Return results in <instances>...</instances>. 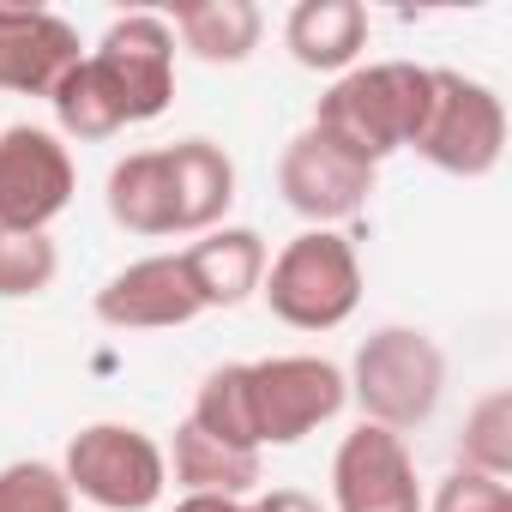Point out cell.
<instances>
[{
    "label": "cell",
    "mask_w": 512,
    "mask_h": 512,
    "mask_svg": "<svg viewBox=\"0 0 512 512\" xmlns=\"http://www.w3.org/2000/svg\"><path fill=\"white\" fill-rule=\"evenodd\" d=\"M175 512H253V500H223V494H181Z\"/></svg>",
    "instance_id": "cell-26"
},
{
    "label": "cell",
    "mask_w": 512,
    "mask_h": 512,
    "mask_svg": "<svg viewBox=\"0 0 512 512\" xmlns=\"http://www.w3.org/2000/svg\"><path fill=\"white\" fill-rule=\"evenodd\" d=\"M253 386V422H260V446H296L320 422H332L350 404L344 368L326 356H266L247 362Z\"/></svg>",
    "instance_id": "cell-6"
},
{
    "label": "cell",
    "mask_w": 512,
    "mask_h": 512,
    "mask_svg": "<svg viewBox=\"0 0 512 512\" xmlns=\"http://www.w3.org/2000/svg\"><path fill=\"white\" fill-rule=\"evenodd\" d=\"M169 193H175V235H205L235 205V163L211 139H181L163 151Z\"/></svg>",
    "instance_id": "cell-14"
},
{
    "label": "cell",
    "mask_w": 512,
    "mask_h": 512,
    "mask_svg": "<svg viewBox=\"0 0 512 512\" xmlns=\"http://www.w3.org/2000/svg\"><path fill=\"white\" fill-rule=\"evenodd\" d=\"M260 296L284 326L332 332L362 302V260L338 229H302L296 241H284L278 260H266Z\"/></svg>",
    "instance_id": "cell-3"
},
{
    "label": "cell",
    "mask_w": 512,
    "mask_h": 512,
    "mask_svg": "<svg viewBox=\"0 0 512 512\" xmlns=\"http://www.w3.org/2000/svg\"><path fill=\"white\" fill-rule=\"evenodd\" d=\"M193 428H205L211 440H229V446H247L260 452V422H253V386H247V362H223L199 380V398H193Z\"/></svg>",
    "instance_id": "cell-19"
},
{
    "label": "cell",
    "mask_w": 512,
    "mask_h": 512,
    "mask_svg": "<svg viewBox=\"0 0 512 512\" xmlns=\"http://www.w3.org/2000/svg\"><path fill=\"white\" fill-rule=\"evenodd\" d=\"M187 55L211 61V67H241L253 49H260V7L253 0H187V7H175V25Z\"/></svg>",
    "instance_id": "cell-16"
},
{
    "label": "cell",
    "mask_w": 512,
    "mask_h": 512,
    "mask_svg": "<svg viewBox=\"0 0 512 512\" xmlns=\"http://www.w3.org/2000/svg\"><path fill=\"white\" fill-rule=\"evenodd\" d=\"M73 157L49 127L0 133V229H49L73 205Z\"/></svg>",
    "instance_id": "cell-8"
},
{
    "label": "cell",
    "mask_w": 512,
    "mask_h": 512,
    "mask_svg": "<svg viewBox=\"0 0 512 512\" xmlns=\"http://www.w3.org/2000/svg\"><path fill=\"white\" fill-rule=\"evenodd\" d=\"M61 476L79 500L103 506V512H151L169 488V464L163 446L133 428V422H91L67 440Z\"/></svg>",
    "instance_id": "cell-5"
},
{
    "label": "cell",
    "mask_w": 512,
    "mask_h": 512,
    "mask_svg": "<svg viewBox=\"0 0 512 512\" xmlns=\"http://www.w3.org/2000/svg\"><path fill=\"white\" fill-rule=\"evenodd\" d=\"M175 470V482L187 494H223V500H247L260 488V452L247 446H229V440H211L205 428L181 422L175 428V452L163 458Z\"/></svg>",
    "instance_id": "cell-17"
},
{
    "label": "cell",
    "mask_w": 512,
    "mask_h": 512,
    "mask_svg": "<svg viewBox=\"0 0 512 512\" xmlns=\"http://www.w3.org/2000/svg\"><path fill=\"white\" fill-rule=\"evenodd\" d=\"M332 506L338 512H422V482L404 434L362 422L344 434L332 458Z\"/></svg>",
    "instance_id": "cell-10"
},
{
    "label": "cell",
    "mask_w": 512,
    "mask_h": 512,
    "mask_svg": "<svg viewBox=\"0 0 512 512\" xmlns=\"http://www.w3.org/2000/svg\"><path fill=\"white\" fill-rule=\"evenodd\" d=\"M416 157H428L440 175L458 181H482L500 169L506 157V109L482 79H464L452 67H428V115L422 133L410 145Z\"/></svg>",
    "instance_id": "cell-4"
},
{
    "label": "cell",
    "mask_w": 512,
    "mask_h": 512,
    "mask_svg": "<svg viewBox=\"0 0 512 512\" xmlns=\"http://www.w3.org/2000/svg\"><path fill=\"white\" fill-rule=\"evenodd\" d=\"M199 296L181 272V253H151V260H133L127 272H115L97 290V320L115 332H169L199 320Z\"/></svg>",
    "instance_id": "cell-11"
},
{
    "label": "cell",
    "mask_w": 512,
    "mask_h": 512,
    "mask_svg": "<svg viewBox=\"0 0 512 512\" xmlns=\"http://www.w3.org/2000/svg\"><path fill=\"white\" fill-rule=\"evenodd\" d=\"M428 512H512V488L500 476H482V470H452L434 488Z\"/></svg>",
    "instance_id": "cell-24"
},
{
    "label": "cell",
    "mask_w": 512,
    "mask_h": 512,
    "mask_svg": "<svg viewBox=\"0 0 512 512\" xmlns=\"http://www.w3.org/2000/svg\"><path fill=\"white\" fill-rule=\"evenodd\" d=\"M253 512H326V506L314 494H302V488H272V494L253 500Z\"/></svg>",
    "instance_id": "cell-25"
},
{
    "label": "cell",
    "mask_w": 512,
    "mask_h": 512,
    "mask_svg": "<svg viewBox=\"0 0 512 512\" xmlns=\"http://www.w3.org/2000/svg\"><path fill=\"white\" fill-rule=\"evenodd\" d=\"M428 115V67L416 61H374L350 67L314 109V133L350 151L356 163L380 169L392 151L416 145Z\"/></svg>",
    "instance_id": "cell-1"
},
{
    "label": "cell",
    "mask_w": 512,
    "mask_h": 512,
    "mask_svg": "<svg viewBox=\"0 0 512 512\" xmlns=\"http://www.w3.org/2000/svg\"><path fill=\"white\" fill-rule=\"evenodd\" d=\"M0 512H73V488L61 464H43V458L7 464L0 470Z\"/></svg>",
    "instance_id": "cell-23"
},
{
    "label": "cell",
    "mask_w": 512,
    "mask_h": 512,
    "mask_svg": "<svg viewBox=\"0 0 512 512\" xmlns=\"http://www.w3.org/2000/svg\"><path fill=\"white\" fill-rule=\"evenodd\" d=\"M284 43H290L296 67L344 79L356 67V55L368 49V7L362 0H302L284 19Z\"/></svg>",
    "instance_id": "cell-15"
},
{
    "label": "cell",
    "mask_w": 512,
    "mask_h": 512,
    "mask_svg": "<svg viewBox=\"0 0 512 512\" xmlns=\"http://www.w3.org/2000/svg\"><path fill=\"white\" fill-rule=\"evenodd\" d=\"M91 67L103 73V85L115 91L127 127L133 121H157L175 97V31L157 13H127L103 31Z\"/></svg>",
    "instance_id": "cell-7"
},
{
    "label": "cell",
    "mask_w": 512,
    "mask_h": 512,
    "mask_svg": "<svg viewBox=\"0 0 512 512\" xmlns=\"http://www.w3.org/2000/svg\"><path fill=\"white\" fill-rule=\"evenodd\" d=\"M181 272L199 296V308H241L253 290L266 284V241L253 229H205L187 253H181Z\"/></svg>",
    "instance_id": "cell-13"
},
{
    "label": "cell",
    "mask_w": 512,
    "mask_h": 512,
    "mask_svg": "<svg viewBox=\"0 0 512 512\" xmlns=\"http://www.w3.org/2000/svg\"><path fill=\"white\" fill-rule=\"evenodd\" d=\"M109 217L127 235H175V193L163 151H133L109 169Z\"/></svg>",
    "instance_id": "cell-18"
},
{
    "label": "cell",
    "mask_w": 512,
    "mask_h": 512,
    "mask_svg": "<svg viewBox=\"0 0 512 512\" xmlns=\"http://www.w3.org/2000/svg\"><path fill=\"white\" fill-rule=\"evenodd\" d=\"M49 103H55V121H61V133L67 139H115L121 127H127V115H121V103H115V91L103 85V73L91 67V55L49 91Z\"/></svg>",
    "instance_id": "cell-20"
},
{
    "label": "cell",
    "mask_w": 512,
    "mask_h": 512,
    "mask_svg": "<svg viewBox=\"0 0 512 512\" xmlns=\"http://www.w3.org/2000/svg\"><path fill=\"white\" fill-rule=\"evenodd\" d=\"M85 61L79 31L49 7H0V91L49 97Z\"/></svg>",
    "instance_id": "cell-12"
},
{
    "label": "cell",
    "mask_w": 512,
    "mask_h": 512,
    "mask_svg": "<svg viewBox=\"0 0 512 512\" xmlns=\"http://www.w3.org/2000/svg\"><path fill=\"white\" fill-rule=\"evenodd\" d=\"M61 272V253L49 229H0V302L43 296Z\"/></svg>",
    "instance_id": "cell-22"
},
{
    "label": "cell",
    "mask_w": 512,
    "mask_h": 512,
    "mask_svg": "<svg viewBox=\"0 0 512 512\" xmlns=\"http://www.w3.org/2000/svg\"><path fill=\"white\" fill-rule=\"evenodd\" d=\"M350 398L362 404V422L374 428H422L434 410H440V392H446V356L428 332L416 326H380L374 338H362L350 374H344Z\"/></svg>",
    "instance_id": "cell-2"
},
{
    "label": "cell",
    "mask_w": 512,
    "mask_h": 512,
    "mask_svg": "<svg viewBox=\"0 0 512 512\" xmlns=\"http://www.w3.org/2000/svg\"><path fill=\"white\" fill-rule=\"evenodd\" d=\"M458 470H482V476H500V482L512 476V392L506 386L476 398V410L464 416Z\"/></svg>",
    "instance_id": "cell-21"
},
{
    "label": "cell",
    "mask_w": 512,
    "mask_h": 512,
    "mask_svg": "<svg viewBox=\"0 0 512 512\" xmlns=\"http://www.w3.org/2000/svg\"><path fill=\"white\" fill-rule=\"evenodd\" d=\"M278 193L296 217H308L314 229H332L344 217H356L374 193V169L356 163L350 151H338L332 139H320L314 127L296 133L278 157Z\"/></svg>",
    "instance_id": "cell-9"
}]
</instances>
